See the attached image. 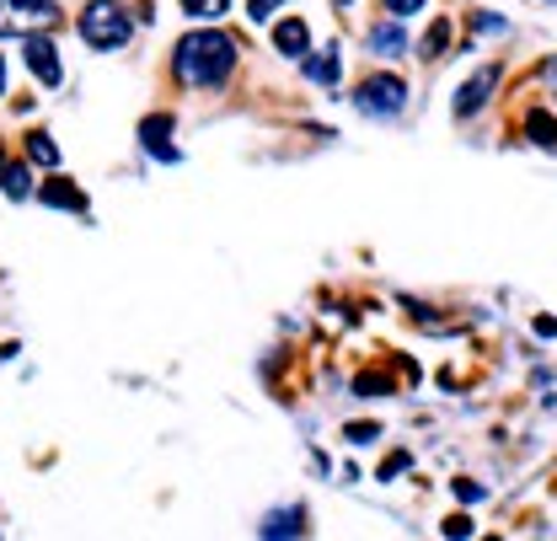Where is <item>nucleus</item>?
<instances>
[{
    "instance_id": "obj_13",
    "label": "nucleus",
    "mask_w": 557,
    "mask_h": 541,
    "mask_svg": "<svg viewBox=\"0 0 557 541\" xmlns=\"http://www.w3.org/2000/svg\"><path fill=\"white\" fill-rule=\"evenodd\" d=\"M306 531V509H278L258 526V537H300Z\"/></svg>"
},
{
    "instance_id": "obj_23",
    "label": "nucleus",
    "mask_w": 557,
    "mask_h": 541,
    "mask_svg": "<svg viewBox=\"0 0 557 541\" xmlns=\"http://www.w3.org/2000/svg\"><path fill=\"white\" fill-rule=\"evenodd\" d=\"M440 531H445V537H472V531H478V526H472V520H467V515H450V520H445V526H440Z\"/></svg>"
},
{
    "instance_id": "obj_6",
    "label": "nucleus",
    "mask_w": 557,
    "mask_h": 541,
    "mask_svg": "<svg viewBox=\"0 0 557 541\" xmlns=\"http://www.w3.org/2000/svg\"><path fill=\"white\" fill-rule=\"evenodd\" d=\"M27 70H33V75H38L44 86H60V81H65L60 49H54V44H49L44 33H33V38H27Z\"/></svg>"
},
{
    "instance_id": "obj_25",
    "label": "nucleus",
    "mask_w": 557,
    "mask_h": 541,
    "mask_svg": "<svg viewBox=\"0 0 557 541\" xmlns=\"http://www.w3.org/2000/svg\"><path fill=\"white\" fill-rule=\"evenodd\" d=\"M547 75H553V86H557V60H553V65H547Z\"/></svg>"
},
{
    "instance_id": "obj_16",
    "label": "nucleus",
    "mask_w": 557,
    "mask_h": 541,
    "mask_svg": "<svg viewBox=\"0 0 557 541\" xmlns=\"http://www.w3.org/2000/svg\"><path fill=\"white\" fill-rule=\"evenodd\" d=\"M27 161H38V167H60V145L38 130V135H27Z\"/></svg>"
},
{
    "instance_id": "obj_10",
    "label": "nucleus",
    "mask_w": 557,
    "mask_h": 541,
    "mask_svg": "<svg viewBox=\"0 0 557 541\" xmlns=\"http://www.w3.org/2000/svg\"><path fill=\"white\" fill-rule=\"evenodd\" d=\"M364 44H370V54H375V60H403V49H408V38H403V22H397V16H392V22H375Z\"/></svg>"
},
{
    "instance_id": "obj_3",
    "label": "nucleus",
    "mask_w": 557,
    "mask_h": 541,
    "mask_svg": "<svg viewBox=\"0 0 557 541\" xmlns=\"http://www.w3.org/2000/svg\"><path fill=\"white\" fill-rule=\"evenodd\" d=\"M60 22V0H0V38H33Z\"/></svg>"
},
{
    "instance_id": "obj_24",
    "label": "nucleus",
    "mask_w": 557,
    "mask_h": 541,
    "mask_svg": "<svg viewBox=\"0 0 557 541\" xmlns=\"http://www.w3.org/2000/svg\"><path fill=\"white\" fill-rule=\"evenodd\" d=\"M0 97H5V60H0Z\"/></svg>"
},
{
    "instance_id": "obj_7",
    "label": "nucleus",
    "mask_w": 557,
    "mask_h": 541,
    "mask_svg": "<svg viewBox=\"0 0 557 541\" xmlns=\"http://www.w3.org/2000/svg\"><path fill=\"white\" fill-rule=\"evenodd\" d=\"M139 145H145L156 161H183V150L172 145V119H166V113H150V119L139 124Z\"/></svg>"
},
{
    "instance_id": "obj_1",
    "label": "nucleus",
    "mask_w": 557,
    "mask_h": 541,
    "mask_svg": "<svg viewBox=\"0 0 557 541\" xmlns=\"http://www.w3.org/2000/svg\"><path fill=\"white\" fill-rule=\"evenodd\" d=\"M236 38L231 33H220V27H205V33H188V38H177V49H172V75L183 81V86H194V91H209V86H225V75L236 70Z\"/></svg>"
},
{
    "instance_id": "obj_9",
    "label": "nucleus",
    "mask_w": 557,
    "mask_h": 541,
    "mask_svg": "<svg viewBox=\"0 0 557 541\" xmlns=\"http://www.w3.org/2000/svg\"><path fill=\"white\" fill-rule=\"evenodd\" d=\"M300 75H306V81H317V86H338V81H344V49H338V44L317 49V54L300 65Z\"/></svg>"
},
{
    "instance_id": "obj_11",
    "label": "nucleus",
    "mask_w": 557,
    "mask_h": 541,
    "mask_svg": "<svg viewBox=\"0 0 557 541\" xmlns=\"http://www.w3.org/2000/svg\"><path fill=\"white\" fill-rule=\"evenodd\" d=\"M38 199L49 204V209H81V214H86V194L70 188V177H49V183L38 188Z\"/></svg>"
},
{
    "instance_id": "obj_2",
    "label": "nucleus",
    "mask_w": 557,
    "mask_h": 541,
    "mask_svg": "<svg viewBox=\"0 0 557 541\" xmlns=\"http://www.w3.org/2000/svg\"><path fill=\"white\" fill-rule=\"evenodd\" d=\"M75 33H81V44H86V49L113 54V49H124V44H129L135 22H129V5H119V0H91V5L75 16Z\"/></svg>"
},
{
    "instance_id": "obj_8",
    "label": "nucleus",
    "mask_w": 557,
    "mask_h": 541,
    "mask_svg": "<svg viewBox=\"0 0 557 541\" xmlns=\"http://www.w3.org/2000/svg\"><path fill=\"white\" fill-rule=\"evenodd\" d=\"M274 49L284 60H306V54H311V27H306V16H284V22H278Z\"/></svg>"
},
{
    "instance_id": "obj_21",
    "label": "nucleus",
    "mask_w": 557,
    "mask_h": 541,
    "mask_svg": "<svg viewBox=\"0 0 557 541\" xmlns=\"http://www.w3.org/2000/svg\"><path fill=\"white\" fill-rule=\"evenodd\" d=\"M483 482H472V477H461V482H456V499H461V504H483Z\"/></svg>"
},
{
    "instance_id": "obj_15",
    "label": "nucleus",
    "mask_w": 557,
    "mask_h": 541,
    "mask_svg": "<svg viewBox=\"0 0 557 541\" xmlns=\"http://www.w3.org/2000/svg\"><path fill=\"white\" fill-rule=\"evenodd\" d=\"M445 44H450V22H434L418 44V60H445Z\"/></svg>"
},
{
    "instance_id": "obj_19",
    "label": "nucleus",
    "mask_w": 557,
    "mask_h": 541,
    "mask_svg": "<svg viewBox=\"0 0 557 541\" xmlns=\"http://www.w3.org/2000/svg\"><path fill=\"white\" fill-rule=\"evenodd\" d=\"M344 440L348 445H370V440H381V423H344Z\"/></svg>"
},
{
    "instance_id": "obj_26",
    "label": "nucleus",
    "mask_w": 557,
    "mask_h": 541,
    "mask_svg": "<svg viewBox=\"0 0 557 541\" xmlns=\"http://www.w3.org/2000/svg\"><path fill=\"white\" fill-rule=\"evenodd\" d=\"M333 5H338V11H344V5H348V0H333Z\"/></svg>"
},
{
    "instance_id": "obj_5",
    "label": "nucleus",
    "mask_w": 557,
    "mask_h": 541,
    "mask_svg": "<svg viewBox=\"0 0 557 541\" xmlns=\"http://www.w3.org/2000/svg\"><path fill=\"white\" fill-rule=\"evenodd\" d=\"M498 75H504L498 65H483L478 75H467V81H461V91H456V119H472V113L483 108L487 91L498 86Z\"/></svg>"
},
{
    "instance_id": "obj_18",
    "label": "nucleus",
    "mask_w": 557,
    "mask_h": 541,
    "mask_svg": "<svg viewBox=\"0 0 557 541\" xmlns=\"http://www.w3.org/2000/svg\"><path fill=\"white\" fill-rule=\"evenodd\" d=\"M381 11L397 16V22H408V16H418V11H429V0H381Z\"/></svg>"
},
{
    "instance_id": "obj_4",
    "label": "nucleus",
    "mask_w": 557,
    "mask_h": 541,
    "mask_svg": "<svg viewBox=\"0 0 557 541\" xmlns=\"http://www.w3.org/2000/svg\"><path fill=\"white\" fill-rule=\"evenodd\" d=\"M354 108H359L364 119H397V113L408 108L403 75H370V81H359V86H354Z\"/></svg>"
},
{
    "instance_id": "obj_20",
    "label": "nucleus",
    "mask_w": 557,
    "mask_h": 541,
    "mask_svg": "<svg viewBox=\"0 0 557 541\" xmlns=\"http://www.w3.org/2000/svg\"><path fill=\"white\" fill-rule=\"evenodd\" d=\"M289 0H247V16L252 22H274V11H284Z\"/></svg>"
},
{
    "instance_id": "obj_22",
    "label": "nucleus",
    "mask_w": 557,
    "mask_h": 541,
    "mask_svg": "<svg viewBox=\"0 0 557 541\" xmlns=\"http://www.w3.org/2000/svg\"><path fill=\"white\" fill-rule=\"evenodd\" d=\"M408 467H413V462H408V451H397L392 462H381V482H392V477H403V472H408Z\"/></svg>"
},
{
    "instance_id": "obj_17",
    "label": "nucleus",
    "mask_w": 557,
    "mask_h": 541,
    "mask_svg": "<svg viewBox=\"0 0 557 541\" xmlns=\"http://www.w3.org/2000/svg\"><path fill=\"white\" fill-rule=\"evenodd\" d=\"M183 5V16H194V22H220L225 11H231V0H177Z\"/></svg>"
},
{
    "instance_id": "obj_14",
    "label": "nucleus",
    "mask_w": 557,
    "mask_h": 541,
    "mask_svg": "<svg viewBox=\"0 0 557 541\" xmlns=\"http://www.w3.org/2000/svg\"><path fill=\"white\" fill-rule=\"evenodd\" d=\"M0 188H5V199H27L33 194V172L22 161H0Z\"/></svg>"
},
{
    "instance_id": "obj_12",
    "label": "nucleus",
    "mask_w": 557,
    "mask_h": 541,
    "mask_svg": "<svg viewBox=\"0 0 557 541\" xmlns=\"http://www.w3.org/2000/svg\"><path fill=\"white\" fill-rule=\"evenodd\" d=\"M525 135H531V145H536V150L557 156V119H553V113L531 108V113H525Z\"/></svg>"
}]
</instances>
